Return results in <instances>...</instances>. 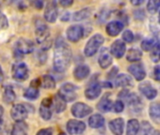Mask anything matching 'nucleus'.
Returning a JSON list of instances; mask_svg holds the SVG:
<instances>
[{"mask_svg": "<svg viewBox=\"0 0 160 135\" xmlns=\"http://www.w3.org/2000/svg\"><path fill=\"white\" fill-rule=\"evenodd\" d=\"M72 53L68 45L58 39L55 43L54 55H53V68L57 72H64L68 70L71 63Z\"/></svg>", "mask_w": 160, "mask_h": 135, "instance_id": "f257e3e1", "label": "nucleus"}, {"mask_svg": "<svg viewBox=\"0 0 160 135\" xmlns=\"http://www.w3.org/2000/svg\"><path fill=\"white\" fill-rule=\"evenodd\" d=\"M104 42V38L100 34H96L94 35L86 43L84 47V55L87 57H91L94 55H96L100 48V46Z\"/></svg>", "mask_w": 160, "mask_h": 135, "instance_id": "f03ea898", "label": "nucleus"}, {"mask_svg": "<svg viewBox=\"0 0 160 135\" xmlns=\"http://www.w3.org/2000/svg\"><path fill=\"white\" fill-rule=\"evenodd\" d=\"M58 95L66 102H71L77 98V87L70 83H67L60 87Z\"/></svg>", "mask_w": 160, "mask_h": 135, "instance_id": "7ed1b4c3", "label": "nucleus"}, {"mask_svg": "<svg viewBox=\"0 0 160 135\" xmlns=\"http://www.w3.org/2000/svg\"><path fill=\"white\" fill-rule=\"evenodd\" d=\"M58 8L56 0H47L46 8L44 11V18L48 23H54L57 19Z\"/></svg>", "mask_w": 160, "mask_h": 135, "instance_id": "20e7f679", "label": "nucleus"}, {"mask_svg": "<svg viewBox=\"0 0 160 135\" xmlns=\"http://www.w3.org/2000/svg\"><path fill=\"white\" fill-rule=\"evenodd\" d=\"M28 68L24 63H17L12 68V77L18 82H23L28 78Z\"/></svg>", "mask_w": 160, "mask_h": 135, "instance_id": "39448f33", "label": "nucleus"}, {"mask_svg": "<svg viewBox=\"0 0 160 135\" xmlns=\"http://www.w3.org/2000/svg\"><path fill=\"white\" fill-rule=\"evenodd\" d=\"M93 112L92 107L83 103V102H77L71 107V114L73 117L77 118H82L87 117Z\"/></svg>", "mask_w": 160, "mask_h": 135, "instance_id": "423d86ee", "label": "nucleus"}, {"mask_svg": "<svg viewBox=\"0 0 160 135\" xmlns=\"http://www.w3.org/2000/svg\"><path fill=\"white\" fill-rule=\"evenodd\" d=\"M28 113L29 111L26 107V104H15L10 110V116L15 121H23L24 119H26Z\"/></svg>", "mask_w": 160, "mask_h": 135, "instance_id": "0eeeda50", "label": "nucleus"}, {"mask_svg": "<svg viewBox=\"0 0 160 135\" xmlns=\"http://www.w3.org/2000/svg\"><path fill=\"white\" fill-rule=\"evenodd\" d=\"M84 35V29L80 24H74L68 28L67 30V38L71 42L79 41Z\"/></svg>", "mask_w": 160, "mask_h": 135, "instance_id": "6e6552de", "label": "nucleus"}, {"mask_svg": "<svg viewBox=\"0 0 160 135\" xmlns=\"http://www.w3.org/2000/svg\"><path fill=\"white\" fill-rule=\"evenodd\" d=\"M15 48H16L15 51H17L18 53L22 55H28L33 52L34 44L31 40L24 39V38H21L16 41Z\"/></svg>", "mask_w": 160, "mask_h": 135, "instance_id": "1a4fd4ad", "label": "nucleus"}, {"mask_svg": "<svg viewBox=\"0 0 160 135\" xmlns=\"http://www.w3.org/2000/svg\"><path fill=\"white\" fill-rule=\"evenodd\" d=\"M49 39H50V30H49L48 26L45 23L40 22L36 26V39H37V42L39 43V44H42L43 42L47 41Z\"/></svg>", "mask_w": 160, "mask_h": 135, "instance_id": "9d476101", "label": "nucleus"}, {"mask_svg": "<svg viewBox=\"0 0 160 135\" xmlns=\"http://www.w3.org/2000/svg\"><path fill=\"white\" fill-rule=\"evenodd\" d=\"M85 129L86 125L82 121L70 119L67 123V131L69 134H81L85 131Z\"/></svg>", "mask_w": 160, "mask_h": 135, "instance_id": "9b49d317", "label": "nucleus"}, {"mask_svg": "<svg viewBox=\"0 0 160 135\" xmlns=\"http://www.w3.org/2000/svg\"><path fill=\"white\" fill-rule=\"evenodd\" d=\"M128 70L137 81H142L146 76L145 70H144L142 64H141V63H136V64L130 65L128 67Z\"/></svg>", "mask_w": 160, "mask_h": 135, "instance_id": "f8f14e48", "label": "nucleus"}, {"mask_svg": "<svg viewBox=\"0 0 160 135\" xmlns=\"http://www.w3.org/2000/svg\"><path fill=\"white\" fill-rule=\"evenodd\" d=\"M126 50H127V46L125 41L121 39H117L112 44L110 53L112 54V55H113L116 58H122L126 53Z\"/></svg>", "mask_w": 160, "mask_h": 135, "instance_id": "ddd939ff", "label": "nucleus"}, {"mask_svg": "<svg viewBox=\"0 0 160 135\" xmlns=\"http://www.w3.org/2000/svg\"><path fill=\"white\" fill-rule=\"evenodd\" d=\"M139 88H140V91L147 100H154L158 96V90L149 82L142 83Z\"/></svg>", "mask_w": 160, "mask_h": 135, "instance_id": "4468645a", "label": "nucleus"}, {"mask_svg": "<svg viewBox=\"0 0 160 135\" xmlns=\"http://www.w3.org/2000/svg\"><path fill=\"white\" fill-rule=\"evenodd\" d=\"M123 29H124V23L119 22V21L110 22L106 26V32L111 37L118 36L122 32Z\"/></svg>", "mask_w": 160, "mask_h": 135, "instance_id": "2eb2a0df", "label": "nucleus"}, {"mask_svg": "<svg viewBox=\"0 0 160 135\" xmlns=\"http://www.w3.org/2000/svg\"><path fill=\"white\" fill-rule=\"evenodd\" d=\"M100 94H101V86L98 83H94L90 85L84 92L85 98L90 101L96 100L100 96Z\"/></svg>", "mask_w": 160, "mask_h": 135, "instance_id": "dca6fc26", "label": "nucleus"}, {"mask_svg": "<svg viewBox=\"0 0 160 135\" xmlns=\"http://www.w3.org/2000/svg\"><path fill=\"white\" fill-rule=\"evenodd\" d=\"M112 63V54L107 49H102L99 57H98V64L102 69H108Z\"/></svg>", "mask_w": 160, "mask_h": 135, "instance_id": "f3484780", "label": "nucleus"}, {"mask_svg": "<svg viewBox=\"0 0 160 135\" xmlns=\"http://www.w3.org/2000/svg\"><path fill=\"white\" fill-rule=\"evenodd\" d=\"M114 86L117 87H129L133 86L132 78L128 74H119L114 77Z\"/></svg>", "mask_w": 160, "mask_h": 135, "instance_id": "a211bd4d", "label": "nucleus"}, {"mask_svg": "<svg viewBox=\"0 0 160 135\" xmlns=\"http://www.w3.org/2000/svg\"><path fill=\"white\" fill-rule=\"evenodd\" d=\"M124 126H125V123H124L123 118H115L109 123V128H110L111 132L113 134L116 135L123 134Z\"/></svg>", "mask_w": 160, "mask_h": 135, "instance_id": "6ab92c4d", "label": "nucleus"}, {"mask_svg": "<svg viewBox=\"0 0 160 135\" xmlns=\"http://www.w3.org/2000/svg\"><path fill=\"white\" fill-rule=\"evenodd\" d=\"M90 74V69L88 66L86 65H79L74 69L73 71V75L75 77L76 80H84L85 78H87Z\"/></svg>", "mask_w": 160, "mask_h": 135, "instance_id": "aec40b11", "label": "nucleus"}, {"mask_svg": "<svg viewBox=\"0 0 160 135\" xmlns=\"http://www.w3.org/2000/svg\"><path fill=\"white\" fill-rule=\"evenodd\" d=\"M112 106H113L112 101L111 99L109 98V95L106 94V95L100 100V101L98 102V111H100V112H102V113H108V112H110V111L112 109Z\"/></svg>", "mask_w": 160, "mask_h": 135, "instance_id": "412c9836", "label": "nucleus"}, {"mask_svg": "<svg viewBox=\"0 0 160 135\" xmlns=\"http://www.w3.org/2000/svg\"><path fill=\"white\" fill-rule=\"evenodd\" d=\"M88 124L89 126L92 128V129H99V128H102L105 124V119L104 117L99 115V114H96V115H93L89 120H88Z\"/></svg>", "mask_w": 160, "mask_h": 135, "instance_id": "4be33fe9", "label": "nucleus"}, {"mask_svg": "<svg viewBox=\"0 0 160 135\" xmlns=\"http://www.w3.org/2000/svg\"><path fill=\"white\" fill-rule=\"evenodd\" d=\"M27 124L24 123L23 121H16V123L13 125L12 128V135H25L27 134Z\"/></svg>", "mask_w": 160, "mask_h": 135, "instance_id": "5701e85b", "label": "nucleus"}, {"mask_svg": "<svg viewBox=\"0 0 160 135\" xmlns=\"http://www.w3.org/2000/svg\"><path fill=\"white\" fill-rule=\"evenodd\" d=\"M149 116L151 117V119L157 123L159 124L160 123V107L159 104L158 102H155L153 104L150 105L149 107Z\"/></svg>", "mask_w": 160, "mask_h": 135, "instance_id": "b1692460", "label": "nucleus"}, {"mask_svg": "<svg viewBox=\"0 0 160 135\" xmlns=\"http://www.w3.org/2000/svg\"><path fill=\"white\" fill-rule=\"evenodd\" d=\"M15 100H16V94H15L12 86H6L5 90H4V93H3V101H4V102L8 103V104H10Z\"/></svg>", "mask_w": 160, "mask_h": 135, "instance_id": "393cba45", "label": "nucleus"}, {"mask_svg": "<svg viewBox=\"0 0 160 135\" xmlns=\"http://www.w3.org/2000/svg\"><path fill=\"white\" fill-rule=\"evenodd\" d=\"M66 103L67 102L62 98H60L58 94L52 100V105H53V108H54L56 113H62L63 111H65L67 108Z\"/></svg>", "mask_w": 160, "mask_h": 135, "instance_id": "a878e982", "label": "nucleus"}, {"mask_svg": "<svg viewBox=\"0 0 160 135\" xmlns=\"http://www.w3.org/2000/svg\"><path fill=\"white\" fill-rule=\"evenodd\" d=\"M140 131V123L137 119L133 118L128 120V126H127V134L135 135L137 134Z\"/></svg>", "mask_w": 160, "mask_h": 135, "instance_id": "bb28decb", "label": "nucleus"}, {"mask_svg": "<svg viewBox=\"0 0 160 135\" xmlns=\"http://www.w3.org/2000/svg\"><path fill=\"white\" fill-rule=\"evenodd\" d=\"M142 53L139 49L132 48L128 51L127 55V59L129 62H138L142 59Z\"/></svg>", "mask_w": 160, "mask_h": 135, "instance_id": "cd10ccee", "label": "nucleus"}, {"mask_svg": "<svg viewBox=\"0 0 160 135\" xmlns=\"http://www.w3.org/2000/svg\"><path fill=\"white\" fill-rule=\"evenodd\" d=\"M23 97L29 101H36L38 100V98L39 97V91L38 88L37 87H33V86H29L27 89H25L24 93H23Z\"/></svg>", "mask_w": 160, "mask_h": 135, "instance_id": "c85d7f7f", "label": "nucleus"}, {"mask_svg": "<svg viewBox=\"0 0 160 135\" xmlns=\"http://www.w3.org/2000/svg\"><path fill=\"white\" fill-rule=\"evenodd\" d=\"M40 81H41V86L46 89H53L56 86L55 80L51 75H44Z\"/></svg>", "mask_w": 160, "mask_h": 135, "instance_id": "c756f323", "label": "nucleus"}, {"mask_svg": "<svg viewBox=\"0 0 160 135\" xmlns=\"http://www.w3.org/2000/svg\"><path fill=\"white\" fill-rule=\"evenodd\" d=\"M158 41L157 39H155L154 38H151V39H146L144 40H142L141 46H142V49L143 51H146V52H149L151 51L158 43Z\"/></svg>", "mask_w": 160, "mask_h": 135, "instance_id": "7c9ffc66", "label": "nucleus"}, {"mask_svg": "<svg viewBox=\"0 0 160 135\" xmlns=\"http://www.w3.org/2000/svg\"><path fill=\"white\" fill-rule=\"evenodd\" d=\"M125 99H126V101L129 106H138L141 104V100L135 93L130 94L128 92V94L125 97Z\"/></svg>", "mask_w": 160, "mask_h": 135, "instance_id": "2f4dec72", "label": "nucleus"}, {"mask_svg": "<svg viewBox=\"0 0 160 135\" xmlns=\"http://www.w3.org/2000/svg\"><path fill=\"white\" fill-rule=\"evenodd\" d=\"M52 110H51V107L50 106H45V105H40V108H39V116L41 117L42 119L44 120H50L51 117H52Z\"/></svg>", "mask_w": 160, "mask_h": 135, "instance_id": "473e14b6", "label": "nucleus"}, {"mask_svg": "<svg viewBox=\"0 0 160 135\" xmlns=\"http://www.w3.org/2000/svg\"><path fill=\"white\" fill-rule=\"evenodd\" d=\"M91 10L89 8H83L78 12H75L73 15V20L74 21H82L90 16Z\"/></svg>", "mask_w": 160, "mask_h": 135, "instance_id": "72a5a7b5", "label": "nucleus"}, {"mask_svg": "<svg viewBox=\"0 0 160 135\" xmlns=\"http://www.w3.org/2000/svg\"><path fill=\"white\" fill-rule=\"evenodd\" d=\"M160 0H149L147 3V10L151 14H156L159 9Z\"/></svg>", "mask_w": 160, "mask_h": 135, "instance_id": "f704fd0d", "label": "nucleus"}, {"mask_svg": "<svg viewBox=\"0 0 160 135\" xmlns=\"http://www.w3.org/2000/svg\"><path fill=\"white\" fill-rule=\"evenodd\" d=\"M151 51H152V53H151L152 61L155 62V63H158L159 61V43L158 42L157 45Z\"/></svg>", "mask_w": 160, "mask_h": 135, "instance_id": "c9c22d12", "label": "nucleus"}, {"mask_svg": "<svg viewBox=\"0 0 160 135\" xmlns=\"http://www.w3.org/2000/svg\"><path fill=\"white\" fill-rule=\"evenodd\" d=\"M122 38H123V40L125 42H128V43H130L134 40V35L130 30H125Z\"/></svg>", "mask_w": 160, "mask_h": 135, "instance_id": "e433bc0d", "label": "nucleus"}, {"mask_svg": "<svg viewBox=\"0 0 160 135\" xmlns=\"http://www.w3.org/2000/svg\"><path fill=\"white\" fill-rule=\"evenodd\" d=\"M8 19H7L6 15L0 11V30L7 29V28H8Z\"/></svg>", "mask_w": 160, "mask_h": 135, "instance_id": "4c0bfd02", "label": "nucleus"}, {"mask_svg": "<svg viewBox=\"0 0 160 135\" xmlns=\"http://www.w3.org/2000/svg\"><path fill=\"white\" fill-rule=\"evenodd\" d=\"M112 107L115 113H122L125 109V104L122 101H116L115 103H113Z\"/></svg>", "mask_w": 160, "mask_h": 135, "instance_id": "58836bf2", "label": "nucleus"}, {"mask_svg": "<svg viewBox=\"0 0 160 135\" xmlns=\"http://www.w3.org/2000/svg\"><path fill=\"white\" fill-rule=\"evenodd\" d=\"M152 131V127L148 122H142V133L149 134Z\"/></svg>", "mask_w": 160, "mask_h": 135, "instance_id": "ea45409f", "label": "nucleus"}, {"mask_svg": "<svg viewBox=\"0 0 160 135\" xmlns=\"http://www.w3.org/2000/svg\"><path fill=\"white\" fill-rule=\"evenodd\" d=\"M46 0H33L32 5L37 8V9H41L44 7V3Z\"/></svg>", "mask_w": 160, "mask_h": 135, "instance_id": "a19ab883", "label": "nucleus"}, {"mask_svg": "<svg viewBox=\"0 0 160 135\" xmlns=\"http://www.w3.org/2000/svg\"><path fill=\"white\" fill-rule=\"evenodd\" d=\"M38 135H52V130L51 128L49 129H43L38 132Z\"/></svg>", "mask_w": 160, "mask_h": 135, "instance_id": "79ce46f5", "label": "nucleus"}, {"mask_svg": "<svg viewBox=\"0 0 160 135\" xmlns=\"http://www.w3.org/2000/svg\"><path fill=\"white\" fill-rule=\"evenodd\" d=\"M73 1L74 0H59V3H60V5L62 7L68 8V7H70L73 4Z\"/></svg>", "mask_w": 160, "mask_h": 135, "instance_id": "37998d69", "label": "nucleus"}, {"mask_svg": "<svg viewBox=\"0 0 160 135\" xmlns=\"http://www.w3.org/2000/svg\"><path fill=\"white\" fill-rule=\"evenodd\" d=\"M154 77L156 81H159L160 80V67L159 66H156L155 70H154Z\"/></svg>", "mask_w": 160, "mask_h": 135, "instance_id": "c03bdc74", "label": "nucleus"}, {"mask_svg": "<svg viewBox=\"0 0 160 135\" xmlns=\"http://www.w3.org/2000/svg\"><path fill=\"white\" fill-rule=\"evenodd\" d=\"M40 86H41V81H40V79H35V80H33V81L31 82V85H30V86L37 87V88H38Z\"/></svg>", "mask_w": 160, "mask_h": 135, "instance_id": "a18cd8bd", "label": "nucleus"}, {"mask_svg": "<svg viewBox=\"0 0 160 135\" xmlns=\"http://www.w3.org/2000/svg\"><path fill=\"white\" fill-rule=\"evenodd\" d=\"M117 71H118L117 67H114V68L111 70V72L109 73V77H110V78H114L115 75L117 74Z\"/></svg>", "mask_w": 160, "mask_h": 135, "instance_id": "49530a36", "label": "nucleus"}, {"mask_svg": "<svg viewBox=\"0 0 160 135\" xmlns=\"http://www.w3.org/2000/svg\"><path fill=\"white\" fill-rule=\"evenodd\" d=\"M130 2L134 6H140L144 2V0H130Z\"/></svg>", "mask_w": 160, "mask_h": 135, "instance_id": "de8ad7c7", "label": "nucleus"}, {"mask_svg": "<svg viewBox=\"0 0 160 135\" xmlns=\"http://www.w3.org/2000/svg\"><path fill=\"white\" fill-rule=\"evenodd\" d=\"M102 86H104V87H112V84L111 83H109V82H103L102 83Z\"/></svg>", "mask_w": 160, "mask_h": 135, "instance_id": "09e8293b", "label": "nucleus"}, {"mask_svg": "<svg viewBox=\"0 0 160 135\" xmlns=\"http://www.w3.org/2000/svg\"><path fill=\"white\" fill-rule=\"evenodd\" d=\"M3 80H4V73H3V70H2L1 66H0V84L3 82Z\"/></svg>", "mask_w": 160, "mask_h": 135, "instance_id": "8fccbe9b", "label": "nucleus"}, {"mask_svg": "<svg viewBox=\"0 0 160 135\" xmlns=\"http://www.w3.org/2000/svg\"><path fill=\"white\" fill-rule=\"evenodd\" d=\"M3 115H4V109H3V107L0 105V120H1L2 117H3Z\"/></svg>", "mask_w": 160, "mask_h": 135, "instance_id": "3c124183", "label": "nucleus"}]
</instances>
